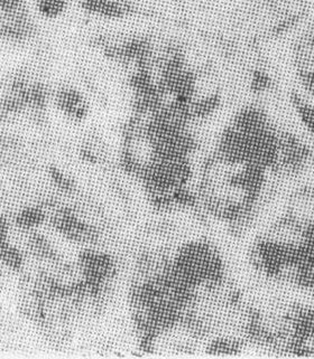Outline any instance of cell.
<instances>
[{"mask_svg": "<svg viewBox=\"0 0 314 359\" xmlns=\"http://www.w3.org/2000/svg\"><path fill=\"white\" fill-rule=\"evenodd\" d=\"M251 262L274 285L314 298V180L296 188L261 229Z\"/></svg>", "mask_w": 314, "mask_h": 359, "instance_id": "obj_1", "label": "cell"}, {"mask_svg": "<svg viewBox=\"0 0 314 359\" xmlns=\"http://www.w3.org/2000/svg\"><path fill=\"white\" fill-rule=\"evenodd\" d=\"M52 101L56 109L71 121L82 122L89 116V101L84 92L74 86L63 84L58 86L52 94Z\"/></svg>", "mask_w": 314, "mask_h": 359, "instance_id": "obj_2", "label": "cell"}, {"mask_svg": "<svg viewBox=\"0 0 314 359\" xmlns=\"http://www.w3.org/2000/svg\"><path fill=\"white\" fill-rule=\"evenodd\" d=\"M80 8L90 15L105 20H122L133 11L127 0H80Z\"/></svg>", "mask_w": 314, "mask_h": 359, "instance_id": "obj_3", "label": "cell"}, {"mask_svg": "<svg viewBox=\"0 0 314 359\" xmlns=\"http://www.w3.org/2000/svg\"><path fill=\"white\" fill-rule=\"evenodd\" d=\"M291 108L296 116L302 130L306 133L310 141L314 142V104L303 97L300 92L291 94Z\"/></svg>", "mask_w": 314, "mask_h": 359, "instance_id": "obj_4", "label": "cell"}, {"mask_svg": "<svg viewBox=\"0 0 314 359\" xmlns=\"http://www.w3.org/2000/svg\"><path fill=\"white\" fill-rule=\"evenodd\" d=\"M46 219V213L39 206H28L18 212L15 217V223L20 229L31 231L39 226Z\"/></svg>", "mask_w": 314, "mask_h": 359, "instance_id": "obj_5", "label": "cell"}, {"mask_svg": "<svg viewBox=\"0 0 314 359\" xmlns=\"http://www.w3.org/2000/svg\"><path fill=\"white\" fill-rule=\"evenodd\" d=\"M35 8L44 20H59L67 13L69 0H35Z\"/></svg>", "mask_w": 314, "mask_h": 359, "instance_id": "obj_6", "label": "cell"}, {"mask_svg": "<svg viewBox=\"0 0 314 359\" xmlns=\"http://www.w3.org/2000/svg\"><path fill=\"white\" fill-rule=\"evenodd\" d=\"M0 262L9 270L18 272L24 266V257L16 246L11 245L7 241L0 244Z\"/></svg>", "mask_w": 314, "mask_h": 359, "instance_id": "obj_7", "label": "cell"}, {"mask_svg": "<svg viewBox=\"0 0 314 359\" xmlns=\"http://www.w3.org/2000/svg\"><path fill=\"white\" fill-rule=\"evenodd\" d=\"M273 84H274V81H273L272 75L267 72L266 69H261V67L254 69L249 76V81H248L249 90L255 95L266 94L267 92L273 89Z\"/></svg>", "mask_w": 314, "mask_h": 359, "instance_id": "obj_8", "label": "cell"}, {"mask_svg": "<svg viewBox=\"0 0 314 359\" xmlns=\"http://www.w3.org/2000/svg\"><path fill=\"white\" fill-rule=\"evenodd\" d=\"M48 176L52 184L63 193H73L77 188L75 180L59 167L51 166L48 168Z\"/></svg>", "mask_w": 314, "mask_h": 359, "instance_id": "obj_9", "label": "cell"}, {"mask_svg": "<svg viewBox=\"0 0 314 359\" xmlns=\"http://www.w3.org/2000/svg\"><path fill=\"white\" fill-rule=\"evenodd\" d=\"M9 224L5 216L0 215V244L8 241Z\"/></svg>", "mask_w": 314, "mask_h": 359, "instance_id": "obj_10", "label": "cell"}, {"mask_svg": "<svg viewBox=\"0 0 314 359\" xmlns=\"http://www.w3.org/2000/svg\"><path fill=\"white\" fill-rule=\"evenodd\" d=\"M14 146V138H11L7 135H0V150L11 149Z\"/></svg>", "mask_w": 314, "mask_h": 359, "instance_id": "obj_11", "label": "cell"}, {"mask_svg": "<svg viewBox=\"0 0 314 359\" xmlns=\"http://www.w3.org/2000/svg\"><path fill=\"white\" fill-rule=\"evenodd\" d=\"M302 46L308 47L310 50H314V26L310 29L309 33H308L306 39H304V43L302 44Z\"/></svg>", "mask_w": 314, "mask_h": 359, "instance_id": "obj_12", "label": "cell"}]
</instances>
